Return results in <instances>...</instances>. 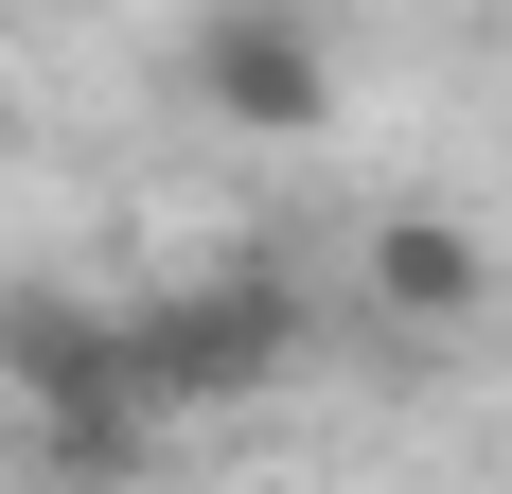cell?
I'll return each instance as SVG.
<instances>
[{
	"label": "cell",
	"mask_w": 512,
	"mask_h": 494,
	"mask_svg": "<svg viewBox=\"0 0 512 494\" xmlns=\"http://www.w3.org/2000/svg\"><path fill=\"white\" fill-rule=\"evenodd\" d=\"M301 353H318V318H301V283H283V265H230V283H177V300H142V318H124V371H142L159 424L283 389Z\"/></svg>",
	"instance_id": "2"
},
{
	"label": "cell",
	"mask_w": 512,
	"mask_h": 494,
	"mask_svg": "<svg viewBox=\"0 0 512 494\" xmlns=\"http://www.w3.org/2000/svg\"><path fill=\"white\" fill-rule=\"evenodd\" d=\"M177 106H212L230 142H318L336 124V53H318L301 0H212L177 36Z\"/></svg>",
	"instance_id": "3"
},
{
	"label": "cell",
	"mask_w": 512,
	"mask_h": 494,
	"mask_svg": "<svg viewBox=\"0 0 512 494\" xmlns=\"http://www.w3.org/2000/svg\"><path fill=\"white\" fill-rule=\"evenodd\" d=\"M0 389H18V424H36L53 477H124V459L177 442L142 406V371H124V318L106 300H0Z\"/></svg>",
	"instance_id": "1"
},
{
	"label": "cell",
	"mask_w": 512,
	"mask_h": 494,
	"mask_svg": "<svg viewBox=\"0 0 512 494\" xmlns=\"http://www.w3.org/2000/svg\"><path fill=\"white\" fill-rule=\"evenodd\" d=\"M477 300H495V247L460 212H371V318L389 336H460Z\"/></svg>",
	"instance_id": "4"
}]
</instances>
